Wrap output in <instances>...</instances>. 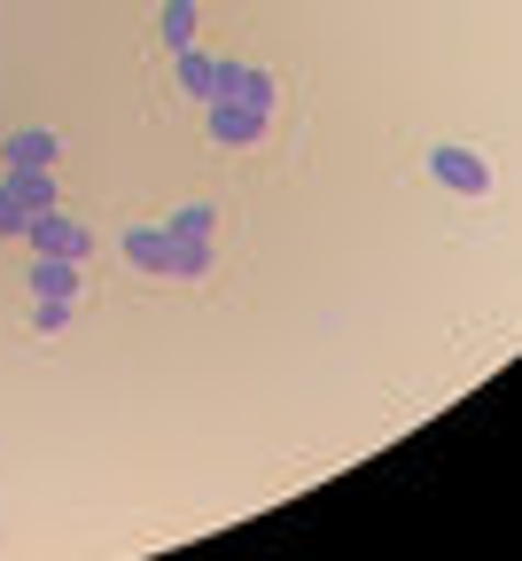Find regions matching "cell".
Wrapping results in <instances>:
<instances>
[{
	"label": "cell",
	"instance_id": "6",
	"mask_svg": "<svg viewBox=\"0 0 522 561\" xmlns=\"http://www.w3.org/2000/svg\"><path fill=\"white\" fill-rule=\"evenodd\" d=\"M211 140L218 149H250V140H265V117L242 102H211Z\"/></svg>",
	"mask_w": 522,
	"mask_h": 561
},
{
	"label": "cell",
	"instance_id": "10",
	"mask_svg": "<svg viewBox=\"0 0 522 561\" xmlns=\"http://www.w3.org/2000/svg\"><path fill=\"white\" fill-rule=\"evenodd\" d=\"M211 227H218L211 203H180L172 219H164V242H211Z\"/></svg>",
	"mask_w": 522,
	"mask_h": 561
},
{
	"label": "cell",
	"instance_id": "5",
	"mask_svg": "<svg viewBox=\"0 0 522 561\" xmlns=\"http://www.w3.org/2000/svg\"><path fill=\"white\" fill-rule=\"evenodd\" d=\"M32 297L39 305H79V265H70V257H32Z\"/></svg>",
	"mask_w": 522,
	"mask_h": 561
},
{
	"label": "cell",
	"instance_id": "12",
	"mask_svg": "<svg viewBox=\"0 0 522 561\" xmlns=\"http://www.w3.org/2000/svg\"><path fill=\"white\" fill-rule=\"evenodd\" d=\"M211 257H218L211 242H172V265H164V280H203V273H211Z\"/></svg>",
	"mask_w": 522,
	"mask_h": 561
},
{
	"label": "cell",
	"instance_id": "13",
	"mask_svg": "<svg viewBox=\"0 0 522 561\" xmlns=\"http://www.w3.org/2000/svg\"><path fill=\"white\" fill-rule=\"evenodd\" d=\"M24 227H32V210H24V203L9 195V180H0V242H16Z\"/></svg>",
	"mask_w": 522,
	"mask_h": 561
},
{
	"label": "cell",
	"instance_id": "3",
	"mask_svg": "<svg viewBox=\"0 0 522 561\" xmlns=\"http://www.w3.org/2000/svg\"><path fill=\"white\" fill-rule=\"evenodd\" d=\"M273 70L265 62H218V87H211V102H242V110H258V117H273Z\"/></svg>",
	"mask_w": 522,
	"mask_h": 561
},
{
	"label": "cell",
	"instance_id": "14",
	"mask_svg": "<svg viewBox=\"0 0 522 561\" xmlns=\"http://www.w3.org/2000/svg\"><path fill=\"white\" fill-rule=\"evenodd\" d=\"M32 328H39V335H63V328H70V305H32Z\"/></svg>",
	"mask_w": 522,
	"mask_h": 561
},
{
	"label": "cell",
	"instance_id": "7",
	"mask_svg": "<svg viewBox=\"0 0 522 561\" xmlns=\"http://www.w3.org/2000/svg\"><path fill=\"white\" fill-rule=\"evenodd\" d=\"M117 250H125V265L157 273V280H164V265H172V242H164V227H125V234H117Z\"/></svg>",
	"mask_w": 522,
	"mask_h": 561
},
{
	"label": "cell",
	"instance_id": "2",
	"mask_svg": "<svg viewBox=\"0 0 522 561\" xmlns=\"http://www.w3.org/2000/svg\"><path fill=\"white\" fill-rule=\"evenodd\" d=\"M429 180L436 187H453V195H491V164L476 157V149H461V140H436V149H429Z\"/></svg>",
	"mask_w": 522,
	"mask_h": 561
},
{
	"label": "cell",
	"instance_id": "11",
	"mask_svg": "<svg viewBox=\"0 0 522 561\" xmlns=\"http://www.w3.org/2000/svg\"><path fill=\"white\" fill-rule=\"evenodd\" d=\"M195 32H203V24H195V0H164V16H157V39L180 55V47H195Z\"/></svg>",
	"mask_w": 522,
	"mask_h": 561
},
{
	"label": "cell",
	"instance_id": "9",
	"mask_svg": "<svg viewBox=\"0 0 522 561\" xmlns=\"http://www.w3.org/2000/svg\"><path fill=\"white\" fill-rule=\"evenodd\" d=\"M0 180H9V195H16V203L32 210V219L63 203V195H55V172H0Z\"/></svg>",
	"mask_w": 522,
	"mask_h": 561
},
{
	"label": "cell",
	"instance_id": "8",
	"mask_svg": "<svg viewBox=\"0 0 522 561\" xmlns=\"http://www.w3.org/2000/svg\"><path fill=\"white\" fill-rule=\"evenodd\" d=\"M172 62H180V94L211 102V87H218V55H203V47H180Z\"/></svg>",
	"mask_w": 522,
	"mask_h": 561
},
{
	"label": "cell",
	"instance_id": "4",
	"mask_svg": "<svg viewBox=\"0 0 522 561\" xmlns=\"http://www.w3.org/2000/svg\"><path fill=\"white\" fill-rule=\"evenodd\" d=\"M55 164H63V133L47 125H16L0 140V172H55Z\"/></svg>",
	"mask_w": 522,
	"mask_h": 561
},
{
	"label": "cell",
	"instance_id": "1",
	"mask_svg": "<svg viewBox=\"0 0 522 561\" xmlns=\"http://www.w3.org/2000/svg\"><path fill=\"white\" fill-rule=\"evenodd\" d=\"M24 242H32V257H70V265H87L94 227H87V219H63V203H55V210H39V219L24 227Z\"/></svg>",
	"mask_w": 522,
	"mask_h": 561
}]
</instances>
